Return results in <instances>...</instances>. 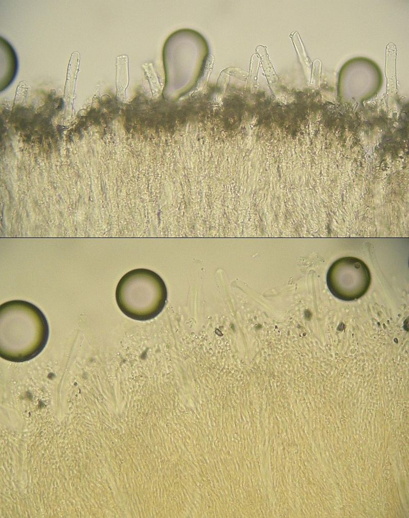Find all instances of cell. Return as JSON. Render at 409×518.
<instances>
[{"instance_id": "1", "label": "cell", "mask_w": 409, "mask_h": 518, "mask_svg": "<svg viewBox=\"0 0 409 518\" xmlns=\"http://www.w3.org/2000/svg\"><path fill=\"white\" fill-rule=\"evenodd\" d=\"M49 336L47 319L36 306L14 299L0 306V356L14 362H23L38 356Z\"/></svg>"}, {"instance_id": "2", "label": "cell", "mask_w": 409, "mask_h": 518, "mask_svg": "<svg viewBox=\"0 0 409 518\" xmlns=\"http://www.w3.org/2000/svg\"><path fill=\"white\" fill-rule=\"evenodd\" d=\"M115 295L124 314L143 320L155 317L162 311L167 299V290L158 274L148 269L138 268L121 277Z\"/></svg>"}, {"instance_id": "3", "label": "cell", "mask_w": 409, "mask_h": 518, "mask_svg": "<svg viewBox=\"0 0 409 518\" xmlns=\"http://www.w3.org/2000/svg\"><path fill=\"white\" fill-rule=\"evenodd\" d=\"M371 281L367 266L354 257L336 260L327 274L329 290L334 296L343 300H353L363 296L368 291Z\"/></svg>"}, {"instance_id": "4", "label": "cell", "mask_w": 409, "mask_h": 518, "mask_svg": "<svg viewBox=\"0 0 409 518\" xmlns=\"http://www.w3.org/2000/svg\"><path fill=\"white\" fill-rule=\"evenodd\" d=\"M261 328V325H259H259H257V326H256V329H257V330H259V329H260Z\"/></svg>"}, {"instance_id": "5", "label": "cell", "mask_w": 409, "mask_h": 518, "mask_svg": "<svg viewBox=\"0 0 409 518\" xmlns=\"http://www.w3.org/2000/svg\"><path fill=\"white\" fill-rule=\"evenodd\" d=\"M231 328L233 329V331H235V327L234 325H232V327H231Z\"/></svg>"}]
</instances>
